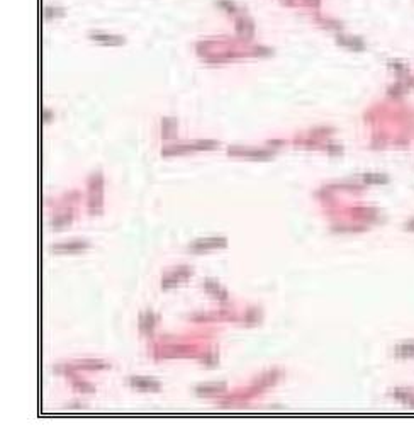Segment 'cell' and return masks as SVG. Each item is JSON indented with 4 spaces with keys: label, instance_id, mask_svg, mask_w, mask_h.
Wrapping results in <instances>:
<instances>
[{
    "label": "cell",
    "instance_id": "obj_1",
    "mask_svg": "<svg viewBox=\"0 0 414 433\" xmlns=\"http://www.w3.org/2000/svg\"><path fill=\"white\" fill-rule=\"evenodd\" d=\"M88 245L87 243H70V245H56L54 246V251H78V250H83V248H87Z\"/></svg>",
    "mask_w": 414,
    "mask_h": 433
},
{
    "label": "cell",
    "instance_id": "obj_2",
    "mask_svg": "<svg viewBox=\"0 0 414 433\" xmlns=\"http://www.w3.org/2000/svg\"><path fill=\"white\" fill-rule=\"evenodd\" d=\"M99 41H117V37H109V36H94Z\"/></svg>",
    "mask_w": 414,
    "mask_h": 433
}]
</instances>
